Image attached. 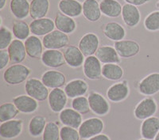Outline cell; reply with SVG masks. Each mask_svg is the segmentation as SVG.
Wrapping results in <instances>:
<instances>
[{
    "instance_id": "1",
    "label": "cell",
    "mask_w": 159,
    "mask_h": 140,
    "mask_svg": "<svg viewBox=\"0 0 159 140\" xmlns=\"http://www.w3.org/2000/svg\"><path fill=\"white\" fill-rule=\"evenodd\" d=\"M31 74V69L22 63L13 64L6 69L2 78L6 83L11 86H16L28 80Z\"/></svg>"
},
{
    "instance_id": "2",
    "label": "cell",
    "mask_w": 159,
    "mask_h": 140,
    "mask_svg": "<svg viewBox=\"0 0 159 140\" xmlns=\"http://www.w3.org/2000/svg\"><path fill=\"white\" fill-rule=\"evenodd\" d=\"M25 90L26 94L38 101H44L49 97V88L42 80L36 78H30L25 82Z\"/></svg>"
},
{
    "instance_id": "3",
    "label": "cell",
    "mask_w": 159,
    "mask_h": 140,
    "mask_svg": "<svg viewBox=\"0 0 159 140\" xmlns=\"http://www.w3.org/2000/svg\"><path fill=\"white\" fill-rule=\"evenodd\" d=\"M104 129V124L101 119L98 117H92L82 122L81 125L78 128L80 136L83 139L94 137L101 134Z\"/></svg>"
},
{
    "instance_id": "4",
    "label": "cell",
    "mask_w": 159,
    "mask_h": 140,
    "mask_svg": "<svg viewBox=\"0 0 159 140\" xmlns=\"http://www.w3.org/2000/svg\"><path fill=\"white\" fill-rule=\"evenodd\" d=\"M42 43L45 49L60 50L69 45V36L57 29L45 35L42 39Z\"/></svg>"
},
{
    "instance_id": "5",
    "label": "cell",
    "mask_w": 159,
    "mask_h": 140,
    "mask_svg": "<svg viewBox=\"0 0 159 140\" xmlns=\"http://www.w3.org/2000/svg\"><path fill=\"white\" fill-rule=\"evenodd\" d=\"M157 104L153 97H146L138 103L134 110V115L137 120L144 121L146 119L154 117L157 112Z\"/></svg>"
},
{
    "instance_id": "6",
    "label": "cell",
    "mask_w": 159,
    "mask_h": 140,
    "mask_svg": "<svg viewBox=\"0 0 159 140\" xmlns=\"http://www.w3.org/2000/svg\"><path fill=\"white\" fill-rule=\"evenodd\" d=\"M102 67V63L96 56L86 57L83 64L84 74L87 78L92 81L100 80L103 77Z\"/></svg>"
},
{
    "instance_id": "7",
    "label": "cell",
    "mask_w": 159,
    "mask_h": 140,
    "mask_svg": "<svg viewBox=\"0 0 159 140\" xmlns=\"http://www.w3.org/2000/svg\"><path fill=\"white\" fill-rule=\"evenodd\" d=\"M91 111L99 117L106 116L110 112V104L103 95L97 92H91L89 97Z\"/></svg>"
},
{
    "instance_id": "8",
    "label": "cell",
    "mask_w": 159,
    "mask_h": 140,
    "mask_svg": "<svg viewBox=\"0 0 159 140\" xmlns=\"http://www.w3.org/2000/svg\"><path fill=\"white\" fill-rule=\"evenodd\" d=\"M130 94L128 83L126 80L118 82L107 89V97L111 102L119 103L125 101Z\"/></svg>"
},
{
    "instance_id": "9",
    "label": "cell",
    "mask_w": 159,
    "mask_h": 140,
    "mask_svg": "<svg viewBox=\"0 0 159 140\" xmlns=\"http://www.w3.org/2000/svg\"><path fill=\"white\" fill-rule=\"evenodd\" d=\"M138 90L144 96H153L159 92V73L154 72L143 78L138 85Z\"/></svg>"
},
{
    "instance_id": "10",
    "label": "cell",
    "mask_w": 159,
    "mask_h": 140,
    "mask_svg": "<svg viewBox=\"0 0 159 140\" xmlns=\"http://www.w3.org/2000/svg\"><path fill=\"white\" fill-rule=\"evenodd\" d=\"M99 39L93 32L85 33L79 41L78 48L85 57L94 56L99 48Z\"/></svg>"
},
{
    "instance_id": "11",
    "label": "cell",
    "mask_w": 159,
    "mask_h": 140,
    "mask_svg": "<svg viewBox=\"0 0 159 140\" xmlns=\"http://www.w3.org/2000/svg\"><path fill=\"white\" fill-rule=\"evenodd\" d=\"M115 49L123 59H130L137 56L140 52V45L135 40H122L115 42Z\"/></svg>"
},
{
    "instance_id": "12",
    "label": "cell",
    "mask_w": 159,
    "mask_h": 140,
    "mask_svg": "<svg viewBox=\"0 0 159 140\" xmlns=\"http://www.w3.org/2000/svg\"><path fill=\"white\" fill-rule=\"evenodd\" d=\"M23 129L22 120H11L1 123L0 124V136L5 139H13L19 136Z\"/></svg>"
},
{
    "instance_id": "13",
    "label": "cell",
    "mask_w": 159,
    "mask_h": 140,
    "mask_svg": "<svg viewBox=\"0 0 159 140\" xmlns=\"http://www.w3.org/2000/svg\"><path fill=\"white\" fill-rule=\"evenodd\" d=\"M68 102V96L61 88L52 89L49 92L48 103L49 108L53 112H61L65 108Z\"/></svg>"
},
{
    "instance_id": "14",
    "label": "cell",
    "mask_w": 159,
    "mask_h": 140,
    "mask_svg": "<svg viewBox=\"0 0 159 140\" xmlns=\"http://www.w3.org/2000/svg\"><path fill=\"white\" fill-rule=\"evenodd\" d=\"M42 63L51 68H59L66 64L64 53L60 50L46 49L41 58Z\"/></svg>"
},
{
    "instance_id": "15",
    "label": "cell",
    "mask_w": 159,
    "mask_h": 140,
    "mask_svg": "<svg viewBox=\"0 0 159 140\" xmlns=\"http://www.w3.org/2000/svg\"><path fill=\"white\" fill-rule=\"evenodd\" d=\"M30 28L32 34L37 36H45L54 30L55 23L54 21H52L51 18H40L33 20L30 24Z\"/></svg>"
},
{
    "instance_id": "16",
    "label": "cell",
    "mask_w": 159,
    "mask_h": 140,
    "mask_svg": "<svg viewBox=\"0 0 159 140\" xmlns=\"http://www.w3.org/2000/svg\"><path fill=\"white\" fill-rule=\"evenodd\" d=\"M65 62L68 66L72 68H77L84 64L85 56L75 45H68L63 52Z\"/></svg>"
},
{
    "instance_id": "17",
    "label": "cell",
    "mask_w": 159,
    "mask_h": 140,
    "mask_svg": "<svg viewBox=\"0 0 159 140\" xmlns=\"http://www.w3.org/2000/svg\"><path fill=\"white\" fill-rule=\"evenodd\" d=\"M42 83L49 89L61 88L66 85V77L63 73L56 70H49L42 75Z\"/></svg>"
},
{
    "instance_id": "18",
    "label": "cell",
    "mask_w": 159,
    "mask_h": 140,
    "mask_svg": "<svg viewBox=\"0 0 159 140\" xmlns=\"http://www.w3.org/2000/svg\"><path fill=\"white\" fill-rule=\"evenodd\" d=\"M89 90V85L84 79L76 78L71 80L65 86L64 90L69 98H76L84 96Z\"/></svg>"
},
{
    "instance_id": "19",
    "label": "cell",
    "mask_w": 159,
    "mask_h": 140,
    "mask_svg": "<svg viewBox=\"0 0 159 140\" xmlns=\"http://www.w3.org/2000/svg\"><path fill=\"white\" fill-rule=\"evenodd\" d=\"M122 18L127 26L130 28H134L141 21V14L136 6L126 3L123 6Z\"/></svg>"
},
{
    "instance_id": "20",
    "label": "cell",
    "mask_w": 159,
    "mask_h": 140,
    "mask_svg": "<svg viewBox=\"0 0 159 140\" xmlns=\"http://www.w3.org/2000/svg\"><path fill=\"white\" fill-rule=\"evenodd\" d=\"M15 104L20 112L30 114L36 112L38 108V101L29 95H19L13 98Z\"/></svg>"
},
{
    "instance_id": "21",
    "label": "cell",
    "mask_w": 159,
    "mask_h": 140,
    "mask_svg": "<svg viewBox=\"0 0 159 140\" xmlns=\"http://www.w3.org/2000/svg\"><path fill=\"white\" fill-rule=\"evenodd\" d=\"M7 52L11 59V63L13 64L22 63L27 56L25 43L18 39L13 40L11 45L8 47Z\"/></svg>"
},
{
    "instance_id": "22",
    "label": "cell",
    "mask_w": 159,
    "mask_h": 140,
    "mask_svg": "<svg viewBox=\"0 0 159 140\" xmlns=\"http://www.w3.org/2000/svg\"><path fill=\"white\" fill-rule=\"evenodd\" d=\"M59 120L64 126L78 129L81 125L82 115L73 108H65L59 114Z\"/></svg>"
},
{
    "instance_id": "23",
    "label": "cell",
    "mask_w": 159,
    "mask_h": 140,
    "mask_svg": "<svg viewBox=\"0 0 159 140\" xmlns=\"http://www.w3.org/2000/svg\"><path fill=\"white\" fill-rule=\"evenodd\" d=\"M96 56L103 64L107 63H120L121 57L119 56L115 47L109 45H103L98 49Z\"/></svg>"
},
{
    "instance_id": "24",
    "label": "cell",
    "mask_w": 159,
    "mask_h": 140,
    "mask_svg": "<svg viewBox=\"0 0 159 140\" xmlns=\"http://www.w3.org/2000/svg\"><path fill=\"white\" fill-rule=\"evenodd\" d=\"M60 12L71 18H77L83 14V4L78 0H61L58 3Z\"/></svg>"
},
{
    "instance_id": "25",
    "label": "cell",
    "mask_w": 159,
    "mask_h": 140,
    "mask_svg": "<svg viewBox=\"0 0 159 140\" xmlns=\"http://www.w3.org/2000/svg\"><path fill=\"white\" fill-rule=\"evenodd\" d=\"M55 27L57 29L61 32L66 33V34H71L76 31L77 28L76 22L75 20L71 17L64 15L61 12L58 11L54 19Z\"/></svg>"
},
{
    "instance_id": "26",
    "label": "cell",
    "mask_w": 159,
    "mask_h": 140,
    "mask_svg": "<svg viewBox=\"0 0 159 140\" xmlns=\"http://www.w3.org/2000/svg\"><path fill=\"white\" fill-rule=\"evenodd\" d=\"M25 47L27 56L31 59H41L43 54V43L38 36H30L25 40Z\"/></svg>"
},
{
    "instance_id": "27",
    "label": "cell",
    "mask_w": 159,
    "mask_h": 140,
    "mask_svg": "<svg viewBox=\"0 0 159 140\" xmlns=\"http://www.w3.org/2000/svg\"><path fill=\"white\" fill-rule=\"evenodd\" d=\"M102 31L106 37L115 42L122 40L126 36V30L123 25L118 22H111L105 24L102 28Z\"/></svg>"
},
{
    "instance_id": "28",
    "label": "cell",
    "mask_w": 159,
    "mask_h": 140,
    "mask_svg": "<svg viewBox=\"0 0 159 140\" xmlns=\"http://www.w3.org/2000/svg\"><path fill=\"white\" fill-rule=\"evenodd\" d=\"M159 131V118L151 117L143 121L141 125V135L143 138L154 140Z\"/></svg>"
},
{
    "instance_id": "29",
    "label": "cell",
    "mask_w": 159,
    "mask_h": 140,
    "mask_svg": "<svg viewBox=\"0 0 159 140\" xmlns=\"http://www.w3.org/2000/svg\"><path fill=\"white\" fill-rule=\"evenodd\" d=\"M101 11L97 0H84L83 2V15L90 22H98L101 18Z\"/></svg>"
},
{
    "instance_id": "30",
    "label": "cell",
    "mask_w": 159,
    "mask_h": 140,
    "mask_svg": "<svg viewBox=\"0 0 159 140\" xmlns=\"http://www.w3.org/2000/svg\"><path fill=\"white\" fill-rule=\"evenodd\" d=\"M10 10L16 19L23 20L30 15V2L28 0H11Z\"/></svg>"
},
{
    "instance_id": "31",
    "label": "cell",
    "mask_w": 159,
    "mask_h": 140,
    "mask_svg": "<svg viewBox=\"0 0 159 140\" xmlns=\"http://www.w3.org/2000/svg\"><path fill=\"white\" fill-rule=\"evenodd\" d=\"M99 6L102 15L106 17L116 18L122 15L123 6L117 0H101Z\"/></svg>"
},
{
    "instance_id": "32",
    "label": "cell",
    "mask_w": 159,
    "mask_h": 140,
    "mask_svg": "<svg viewBox=\"0 0 159 140\" xmlns=\"http://www.w3.org/2000/svg\"><path fill=\"white\" fill-rule=\"evenodd\" d=\"M49 10V0H32L30 16L33 20L44 18Z\"/></svg>"
},
{
    "instance_id": "33",
    "label": "cell",
    "mask_w": 159,
    "mask_h": 140,
    "mask_svg": "<svg viewBox=\"0 0 159 140\" xmlns=\"http://www.w3.org/2000/svg\"><path fill=\"white\" fill-rule=\"evenodd\" d=\"M123 74L124 70L118 63H107L103 65L102 75L103 78L109 81H119L123 78Z\"/></svg>"
},
{
    "instance_id": "34",
    "label": "cell",
    "mask_w": 159,
    "mask_h": 140,
    "mask_svg": "<svg viewBox=\"0 0 159 140\" xmlns=\"http://www.w3.org/2000/svg\"><path fill=\"white\" fill-rule=\"evenodd\" d=\"M47 124L46 118L42 116H35L30 120L28 125L30 135L33 137H39L43 135L45 126Z\"/></svg>"
},
{
    "instance_id": "35",
    "label": "cell",
    "mask_w": 159,
    "mask_h": 140,
    "mask_svg": "<svg viewBox=\"0 0 159 140\" xmlns=\"http://www.w3.org/2000/svg\"><path fill=\"white\" fill-rule=\"evenodd\" d=\"M30 25L22 20H17L13 22V34L16 39L25 40L30 34Z\"/></svg>"
},
{
    "instance_id": "36",
    "label": "cell",
    "mask_w": 159,
    "mask_h": 140,
    "mask_svg": "<svg viewBox=\"0 0 159 140\" xmlns=\"http://www.w3.org/2000/svg\"><path fill=\"white\" fill-rule=\"evenodd\" d=\"M18 109L14 103L6 102L0 105V122L3 123L14 120L18 116Z\"/></svg>"
},
{
    "instance_id": "37",
    "label": "cell",
    "mask_w": 159,
    "mask_h": 140,
    "mask_svg": "<svg viewBox=\"0 0 159 140\" xmlns=\"http://www.w3.org/2000/svg\"><path fill=\"white\" fill-rule=\"evenodd\" d=\"M72 107L81 115L88 114L91 111L89 98L84 96L73 98L72 101Z\"/></svg>"
},
{
    "instance_id": "38",
    "label": "cell",
    "mask_w": 159,
    "mask_h": 140,
    "mask_svg": "<svg viewBox=\"0 0 159 140\" xmlns=\"http://www.w3.org/2000/svg\"><path fill=\"white\" fill-rule=\"evenodd\" d=\"M144 26L149 32L159 31V11H153L145 18Z\"/></svg>"
},
{
    "instance_id": "39",
    "label": "cell",
    "mask_w": 159,
    "mask_h": 140,
    "mask_svg": "<svg viewBox=\"0 0 159 140\" xmlns=\"http://www.w3.org/2000/svg\"><path fill=\"white\" fill-rule=\"evenodd\" d=\"M59 126L54 122L47 123L42 135V140H60Z\"/></svg>"
},
{
    "instance_id": "40",
    "label": "cell",
    "mask_w": 159,
    "mask_h": 140,
    "mask_svg": "<svg viewBox=\"0 0 159 140\" xmlns=\"http://www.w3.org/2000/svg\"><path fill=\"white\" fill-rule=\"evenodd\" d=\"M13 33L7 27L1 26L0 29V50H6L12 43Z\"/></svg>"
},
{
    "instance_id": "41",
    "label": "cell",
    "mask_w": 159,
    "mask_h": 140,
    "mask_svg": "<svg viewBox=\"0 0 159 140\" xmlns=\"http://www.w3.org/2000/svg\"><path fill=\"white\" fill-rule=\"evenodd\" d=\"M61 140H80V134L77 129L68 126H64L60 130Z\"/></svg>"
},
{
    "instance_id": "42",
    "label": "cell",
    "mask_w": 159,
    "mask_h": 140,
    "mask_svg": "<svg viewBox=\"0 0 159 140\" xmlns=\"http://www.w3.org/2000/svg\"><path fill=\"white\" fill-rule=\"evenodd\" d=\"M10 62L11 59L7 50H0V70H4Z\"/></svg>"
},
{
    "instance_id": "43",
    "label": "cell",
    "mask_w": 159,
    "mask_h": 140,
    "mask_svg": "<svg viewBox=\"0 0 159 140\" xmlns=\"http://www.w3.org/2000/svg\"><path fill=\"white\" fill-rule=\"evenodd\" d=\"M127 3L131 4V5L139 6H143L145 4L148 3L150 2V0H124Z\"/></svg>"
},
{
    "instance_id": "44",
    "label": "cell",
    "mask_w": 159,
    "mask_h": 140,
    "mask_svg": "<svg viewBox=\"0 0 159 140\" xmlns=\"http://www.w3.org/2000/svg\"><path fill=\"white\" fill-rule=\"evenodd\" d=\"M88 140H111V138L105 134H99V135H96L94 137L89 138Z\"/></svg>"
},
{
    "instance_id": "45",
    "label": "cell",
    "mask_w": 159,
    "mask_h": 140,
    "mask_svg": "<svg viewBox=\"0 0 159 140\" xmlns=\"http://www.w3.org/2000/svg\"><path fill=\"white\" fill-rule=\"evenodd\" d=\"M7 5V0H0V10L2 11Z\"/></svg>"
},
{
    "instance_id": "46",
    "label": "cell",
    "mask_w": 159,
    "mask_h": 140,
    "mask_svg": "<svg viewBox=\"0 0 159 140\" xmlns=\"http://www.w3.org/2000/svg\"><path fill=\"white\" fill-rule=\"evenodd\" d=\"M154 140H159V131H158V133L157 134V135H156L155 138H154Z\"/></svg>"
},
{
    "instance_id": "47",
    "label": "cell",
    "mask_w": 159,
    "mask_h": 140,
    "mask_svg": "<svg viewBox=\"0 0 159 140\" xmlns=\"http://www.w3.org/2000/svg\"><path fill=\"white\" fill-rule=\"evenodd\" d=\"M156 6H157V7L159 9V0L157 2V3H156Z\"/></svg>"
},
{
    "instance_id": "48",
    "label": "cell",
    "mask_w": 159,
    "mask_h": 140,
    "mask_svg": "<svg viewBox=\"0 0 159 140\" xmlns=\"http://www.w3.org/2000/svg\"><path fill=\"white\" fill-rule=\"evenodd\" d=\"M139 140H150V139H147V138H140V139H139Z\"/></svg>"
}]
</instances>
